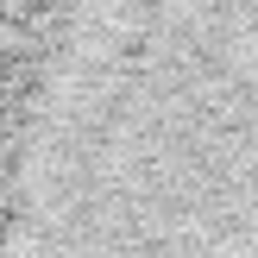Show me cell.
I'll use <instances>...</instances> for the list:
<instances>
[{
    "instance_id": "1",
    "label": "cell",
    "mask_w": 258,
    "mask_h": 258,
    "mask_svg": "<svg viewBox=\"0 0 258 258\" xmlns=\"http://www.w3.org/2000/svg\"><path fill=\"white\" fill-rule=\"evenodd\" d=\"M32 95L44 258H258V0H63Z\"/></svg>"
}]
</instances>
